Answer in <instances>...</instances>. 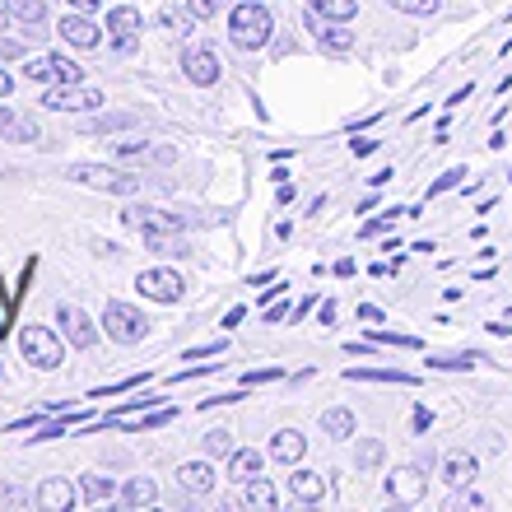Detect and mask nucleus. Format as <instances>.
<instances>
[{"label":"nucleus","mask_w":512,"mask_h":512,"mask_svg":"<svg viewBox=\"0 0 512 512\" xmlns=\"http://www.w3.org/2000/svg\"><path fill=\"white\" fill-rule=\"evenodd\" d=\"M24 75H28V80H47V84H80L84 80V70L75 66L70 56H61V52L24 61Z\"/></svg>","instance_id":"4"},{"label":"nucleus","mask_w":512,"mask_h":512,"mask_svg":"<svg viewBox=\"0 0 512 512\" xmlns=\"http://www.w3.org/2000/svg\"><path fill=\"white\" fill-rule=\"evenodd\" d=\"M373 345H401V350H419L415 336H396V331H373Z\"/></svg>","instance_id":"36"},{"label":"nucleus","mask_w":512,"mask_h":512,"mask_svg":"<svg viewBox=\"0 0 512 512\" xmlns=\"http://www.w3.org/2000/svg\"><path fill=\"white\" fill-rule=\"evenodd\" d=\"M378 461H382V443L378 438H364V443H359V471H373Z\"/></svg>","instance_id":"33"},{"label":"nucleus","mask_w":512,"mask_h":512,"mask_svg":"<svg viewBox=\"0 0 512 512\" xmlns=\"http://www.w3.org/2000/svg\"><path fill=\"white\" fill-rule=\"evenodd\" d=\"M80 489H84V499H89V503H108L112 494H122V489L112 485L108 475H84V480H80Z\"/></svg>","instance_id":"26"},{"label":"nucleus","mask_w":512,"mask_h":512,"mask_svg":"<svg viewBox=\"0 0 512 512\" xmlns=\"http://www.w3.org/2000/svg\"><path fill=\"white\" fill-rule=\"evenodd\" d=\"M38 503H42L47 512H66V508H75V489H70L61 475H52V480H42Z\"/></svg>","instance_id":"17"},{"label":"nucleus","mask_w":512,"mask_h":512,"mask_svg":"<svg viewBox=\"0 0 512 512\" xmlns=\"http://www.w3.org/2000/svg\"><path fill=\"white\" fill-rule=\"evenodd\" d=\"M5 10H10V19H19V24H42L47 19V5L42 0H5Z\"/></svg>","instance_id":"25"},{"label":"nucleus","mask_w":512,"mask_h":512,"mask_svg":"<svg viewBox=\"0 0 512 512\" xmlns=\"http://www.w3.org/2000/svg\"><path fill=\"white\" fill-rule=\"evenodd\" d=\"M42 103L52 112H98L103 108V94L98 89H84V84H56L42 94Z\"/></svg>","instance_id":"5"},{"label":"nucleus","mask_w":512,"mask_h":512,"mask_svg":"<svg viewBox=\"0 0 512 512\" xmlns=\"http://www.w3.org/2000/svg\"><path fill=\"white\" fill-rule=\"evenodd\" d=\"M308 10H317L322 19H340V24H350L354 14H359V0H308Z\"/></svg>","instance_id":"23"},{"label":"nucleus","mask_w":512,"mask_h":512,"mask_svg":"<svg viewBox=\"0 0 512 512\" xmlns=\"http://www.w3.org/2000/svg\"><path fill=\"white\" fill-rule=\"evenodd\" d=\"M243 317H247V308H233V312H229V317H224V331H233V326L243 322Z\"/></svg>","instance_id":"47"},{"label":"nucleus","mask_w":512,"mask_h":512,"mask_svg":"<svg viewBox=\"0 0 512 512\" xmlns=\"http://www.w3.org/2000/svg\"><path fill=\"white\" fill-rule=\"evenodd\" d=\"M270 33H275V19L261 0H243V5H233L229 14V38L238 52H256V47H266Z\"/></svg>","instance_id":"1"},{"label":"nucleus","mask_w":512,"mask_h":512,"mask_svg":"<svg viewBox=\"0 0 512 512\" xmlns=\"http://www.w3.org/2000/svg\"><path fill=\"white\" fill-rule=\"evenodd\" d=\"M135 289H140L145 298H154V303H177L187 284H182V275H177V270L154 266V270H140V275H135Z\"/></svg>","instance_id":"7"},{"label":"nucleus","mask_w":512,"mask_h":512,"mask_svg":"<svg viewBox=\"0 0 512 512\" xmlns=\"http://www.w3.org/2000/svg\"><path fill=\"white\" fill-rule=\"evenodd\" d=\"M247 503H256V508H275V485H270V480H261V475H256V480H247Z\"/></svg>","instance_id":"32"},{"label":"nucleus","mask_w":512,"mask_h":512,"mask_svg":"<svg viewBox=\"0 0 512 512\" xmlns=\"http://www.w3.org/2000/svg\"><path fill=\"white\" fill-rule=\"evenodd\" d=\"M461 177H466V168H447L438 182L429 187V196H443V191H452V187H461Z\"/></svg>","instance_id":"35"},{"label":"nucleus","mask_w":512,"mask_h":512,"mask_svg":"<svg viewBox=\"0 0 512 512\" xmlns=\"http://www.w3.org/2000/svg\"><path fill=\"white\" fill-rule=\"evenodd\" d=\"M429 364H433V368H443V373H466V368L480 364V354H433Z\"/></svg>","instance_id":"30"},{"label":"nucleus","mask_w":512,"mask_h":512,"mask_svg":"<svg viewBox=\"0 0 512 512\" xmlns=\"http://www.w3.org/2000/svg\"><path fill=\"white\" fill-rule=\"evenodd\" d=\"M405 480H391V499H401V503H415L419 494H424V480H419V471H401Z\"/></svg>","instance_id":"27"},{"label":"nucleus","mask_w":512,"mask_h":512,"mask_svg":"<svg viewBox=\"0 0 512 512\" xmlns=\"http://www.w3.org/2000/svg\"><path fill=\"white\" fill-rule=\"evenodd\" d=\"M475 471H480V466H475V457H466V452H452V457L443 461V480L452 489H461V485H471L475 480Z\"/></svg>","instance_id":"19"},{"label":"nucleus","mask_w":512,"mask_h":512,"mask_svg":"<svg viewBox=\"0 0 512 512\" xmlns=\"http://www.w3.org/2000/svg\"><path fill=\"white\" fill-rule=\"evenodd\" d=\"M391 177H396V173H391V168H382V173H373V177H368V182H373V187H387Z\"/></svg>","instance_id":"48"},{"label":"nucleus","mask_w":512,"mask_h":512,"mask_svg":"<svg viewBox=\"0 0 512 512\" xmlns=\"http://www.w3.org/2000/svg\"><path fill=\"white\" fill-rule=\"evenodd\" d=\"M452 512H485V499L480 494H461V499H452Z\"/></svg>","instance_id":"43"},{"label":"nucleus","mask_w":512,"mask_h":512,"mask_svg":"<svg viewBox=\"0 0 512 512\" xmlns=\"http://www.w3.org/2000/svg\"><path fill=\"white\" fill-rule=\"evenodd\" d=\"M56 322H61V336H66L75 350H89V345L98 340V326L89 322L80 308H70V303H61V308H56Z\"/></svg>","instance_id":"9"},{"label":"nucleus","mask_w":512,"mask_h":512,"mask_svg":"<svg viewBox=\"0 0 512 512\" xmlns=\"http://www.w3.org/2000/svg\"><path fill=\"white\" fill-rule=\"evenodd\" d=\"M10 89H14V80H10V75H5V70H0V98L10 94Z\"/></svg>","instance_id":"49"},{"label":"nucleus","mask_w":512,"mask_h":512,"mask_svg":"<svg viewBox=\"0 0 512 512\" xmlns=\"http://www.w3.org/2000/svg\"><path fill=\"white\" fill-rule=\"evenodd\" d=\"M396 215H405V210H387V215H382V219H373V224H364V238H378L382 229H391V224H396Z\"/></svg>","instance_id":"41"},{"label":"nucleus","mask_w":512,"mask_h":512,"mask_svg":"<svg viewBox=\"0 0 512 512\" xmlns=\"http://www.w3.org/2000/svg\"><path fill=\"white\" fill-rule=\"evenodd\" d=\"M289 489H294V499L317 503L326 494V480L317 471H294V475H289Z\"/></svg>","instance_id":"21"},{"label":"nucleus","mask_w":512,"mask_h":512,"mask_svg":"<svg viewBox=\"0 0 512 512\" xmlns=\"http://www.w3.org/2000/svg\"><path fill=\"white\" fill-rule=\"evenodd\" d=\"M103 331H108L117 345H135V340H145V317L126 303H108L103 308Z\"/></svg>","instance_id":"6"},{"label":"nucleus","mask_w":512,"mask_h":512,"mask_svg":"<svg viewBox=\"0 0 512 512\" xmlns=\"http://www.w3.org/2000/svg\"><path fill=\"white\" fill-rule=\"evenodd\" d=\"M0 135H5V140H24V145H33V140H42V126H38V117L0 108Z\"/></svg>","instance_id":"14"},{"label":"nucleus","mask_w":512,"mask_h":512,"mask_svg":"<svg viewBox=\"0 0 512 512\" xmlns=\"http://www.w3.org/2000/svg\"><path fill=\"white\" fill-rule=\"evenodd\" d=\"M131 117H103V122H89V135H112V131H126Z\"/></svg>","instance_id":"38"},{"label":"nucleus","mask_w":512,"mask_h":512,"mask_svg":"<svg viewBox=\"0 0 512 512\" xmlns=\"http://www.w3.org/2000/svg\"><path fill=\"white\" fill-rule=\"evenodd\" d=\"M75 10H98V0H70Z\"/></svg>","instance_id":"50"},{"label":"nucleus","mask_w":512,"mask_h":512,"mask_svg":"<svg viewBox=\"0 0 512 512\" xmlns=\"http://www.w3.org/2000/svg\"><path fill=\"white\" fill-rule=\"evenodd\" d=\"M233 0H191V14H201V19H215L219 10H229Z\"/></svg>","instance_id":"39"},{"label":"nucleus","mask_w":512,"mask_h":512,"mask_svg":"<svg viewBox=\"0 0 512 512\" xmlns=\"http://www.w3.org/2000/svg\"><path fill=\"white\" fill-rule=\"evenodd\" d=\"M182 75H187L191 84L210 89V84L219 80V56H215V47H205V42L187 47V56H182Z\"/></svg>","instance_id":"8"},{"label":"nucleus","mask_w":512,"mask_h":512,"mask_svg":"<svg viewBox=\"0 0 512 512\" xmlns=\"http://www.w3.org/2000/svg\"><path fill=\"white\" fill-rule=\"evenodd\" d=\"M354 429H359V424H354V415H350V410H340V405L322 415V433H326V438H354Z\"/></svg>","instance_id":"24"},{"label":"nucleus","mask_w":512,"mask_h":512,"mask_svg":"<svg viewBox=\"0 0 512 512\" xmlns=\"http://www.w3.org/2000/svg\"><path fill=\"white\" fill-rule=\"evenodd\" d=\"M350 149H354V154H373V149H378V140H350Z\"/></svg>","instance_id":"45"},{"label":"nucleus","mask_w":512,"mask_h":512,"mask_svg":"<svg viewBox=\"0 0 512 512\" xmlns=\"http://www.w3.org/2000/svg\"><path fill=\"white\" fill-rule=\"evenodd\" d=\"M19 350L33 368L42 373H52V368L66 364V350H61V336H56L52 326H24V336H19Z\"/></svg>","instance_id":"3"},{"label":"nucleus","mask_w":512,"mask_h":512,"mask_svg":"<svg viewBox=\"0 0 512 512\" xmlns=\"http://www.w3.org/2000/svg\"><path fill=\"white\" fill-rule=\"evenodd\" d=\"M154 499H159V485H154V480H145V475L122 485V503H126V508H149Z\"/></svg>","instance_id":"22"},{"label":"nucleus","mask_w":512,"mask_h":512,"mask_svg":"<svg viewBox=\"0 0 512 512\" xmlns=\"http://www.w3.org/2000/svg\"><path fill=\"white\" fill-rule=\"evenodd\" d=\"M159 24L168 28L173 38H191V33H196V28H191V14H187V10H173V5L159 14Z\"/></svg>","instance_id":"29"},{"label":"nucleus","mask_w":512,"mask_h":512,"mask_svg":"<svg viewBox=\"0 0 512 512\" xmlns=\"http://www.w3.org/2000/svg\"><path fill=\"white\" fill-rule=\"evenodd\" d=\"M177 485L191 489V494H210V489H215V466H210V461H187V466L177 471Z\"/></svg>","instance_id":"16"},{"label":"nucleus","mask_w":512,"mask_h":512,"mask_svg":"<svg viewBox=\"0 0 512 512\" xmlns=\"http://www.w3.org/2000/svg\"><path fill=\"white\" fill-rule=\"evenodd\" d=\"M5 331H10V312L0 308V336H5Z\"/></svg>","instance_id":"51"},{"label":"nucleus","mask_w":512,"mask_h":512,"mask_svg":"<svg viewBox=\"0 0 512 512\" xmlns=\"http://www.w3.org/2000/svg\"><path fill=\"white\" fill-rule=\"evenodd\" d=\"M112 154L117 159H135V154H149L145 140H112Z\"/></svg>","instance_id":"37"},{"label":"nucleus","mask_w":512,"mask_h":512,"mask_svg":"<svg viewBox=\"0 0 512 512\" xmlns=\"http://www.w3.org/2000/svg\"><path fill=\"white\" fill-rule=\"evenodd\" d=\"M261 452H252V447H233L229 457V480H238V485H247V480H256L261 475Z\"/></svg>","instance_id":"18"},{"label":"nucleus","mask_w":512,"mask_h":512,"mask_svg":"<svg viewBox=\"0 0 512 512\" xmlns=\"http://www.w3.org/2000/svg\"><path fill=\"white\" fill-rule=\"evenodd\" d=\"M359 317H364V322H382V308H373V303H364V308H359Z\"/></svg>","instance_id":"46"},{"label":"nucleus","mask_w":512,"mask_h":512,"mask_svg":"<svg viewBox=\"0 0 512 512\" xmlns=\"http://www.w3.org/2000/svg\"><path fill=\"white\" fill-rule=\"evenodd\" d=\"M173 415H177V410H154V415H145L140 424H135V429H159V424H168Z\"/></svg>","instance_id":"44"},{"label":"nucleus","mask_w":512,"mask_h":512,"mask_svg":"<svg viewBox=\"0 0 512 512\" xmlns=\"http://www.w3.org/2000/svg\"><path fill=\"white\" fill-rule=\"evenodd\" d=\"M303 452H308V438H303L298 429H280L275 438H270V457L280 461V466H298Z\"/></svg>","instance_id":"13"},{"label":"nucleus","mask_w":512,"mask_h":512,"mask_svg":"<svg viewBox=\"0 0 512 512\" xmlns=\"http://www.w3.org/2000/svg\"><path fill=\"white\" fill-rule=\"evenodd\" d=\"M350 382H401V387H415V373H396V368H345Z\"/></svg>","instance_id":"20"},{"label":"nucleus","mask_w":512,"mask_h":512,"mask_svg":"<svg viewBox=\"0 0 512 512\" xmlns=\"http://www.w3.org/2000/svg\"><path fill=\"white\" fill-rule=\"evenodd\" d=\"M229 350V340H215V345H196V350H187L182 359H215V354Z\"/></svg>","instance_id":"40"},{"label":"nucleus","mask_w":512,"mask_h":512,"mask_svg":"<svg viewBox=\"0 0 512 512\" xmlns=\"http://www.w3.org/2000/svg\"><path fill=\"white\" fill-rule=\"evenodd\" d=\"M5 19H10V10H5V5H0V28H5Z\"/></svg>","instance_id":"52"},{"label":"nucleus","mask_w":512,"mask_h":512,"mask_svg":"<svg viewBox=\"0 0 512 512\" xmlns=\"http://www.w3.org/2000/svg\"><path fill=\"white\" fill-rule=\"evenodd\" d=\"M61 38H66L70 47H84V52H89V47H98L103 28H98L89 14H66V19H61Z\"/></svg>","instance_id":"12"},{"label":"nucleus","mask_w":512,"mask_h":512,"mask_svg":"<svg viewBox=\"0 0 512 512\" xmlns=\"http://www.w3.org/2000/svg\"><path fill=\"white\" fill-rule=\"evenodd\" d=\"M140 238H145L149 252L159 256H187V238H182V229H140Z\"/></svg>","instance_id":"15"},{"label":"nucleus","mask_w":512,"mask_h":512,"mask_svg":"<svg viewBox=\"0 0 512 512\" xmlns=\"http://www.w3.org/2000/svg\"><path fill=\"white\" fill-rule=\"evenodd\" d=\"M312 38L322 42L326 52H350L354 47V33L345 24H340V19H322V14L312 10Z\"/></svg>","instance_id":"11"},{"label":"nucleus","mask_w":512,"mask_h":512,"mask_svg":"<svg viewBox=\"0 0 512 512\" xmlns=\"http://www.w3.org/2000/svg\"><path fill=\"white\" fill-rule=\"evenodd\" d=\"M201 443H205V457H233V433L229 429H210Z\"/></svg>","instance_id":"31"},{"label":"nucleus","mask_w":512,"mask_h":512,"mask_svg":"<svg viewBox=\"0 0 512 512\" xmlns=\"http://www.w3.org/2000/svg\"><path fill=\"white\" fill-rule=\"evenodd\" d=\"M387 5L401 14H433L438 10V0H387Z\"/></svg>","instance_id":"34"},{"label":"nucleus","mask_w":512,"mask_h":512,"mask_svg":"<svg viewBox=\"0 0 512 512\" xmlns=\"http://www.w3.org/2000/svg\"><path fill=\"white\" fill-rule=\"evenodd\" d=\"M140 10L135 5H117V10L108 14V33H112V42H117V52H135V33H140Z\"/></svg>","instance_id":"10"},{"label":"nucleus","mask_w":512,"mask_h":512,"mask_svg":"<svg viewBox=\"0 0 512 512\" xmlns=\"http://www.w3.org/2000/svg\"><path fill=\"white\" fill-rule=\"evenodd\" d=\"M284 378V368H261V373H243V387H261V382Z\"/></svg>","instance_id":"42"},{"label":"nucleus","mask_w":512,"mask_h":512,"mask_svg":"<svg viewBox=\"0 0 512 512\" xmlns=\"http://www.w3.org/2000/svg\"><path fill=\"white\" fill-rule=\"evenodd\" d=\"M70 182H84V187H98V191H112V196H140V177L131 173H117V168H103V163H70L66 168Z\"/></svg>","instance_id":"2"},{"label":"nucleus","mask_w":512,"mask_h":512,"mask_svg":"<svg viewBox=\"0 0 512 512\" xmlns=\"http://www.w3.org/2000/svg\"><path fill=\"white\" fill-rule=\"evenodd\" d=\"M149 373H135V378H122V382H108V387H94L89 391V401H108V396H122V391H135V387H145Z\"/></svg>","instance_id":"28"}]
</instances>
